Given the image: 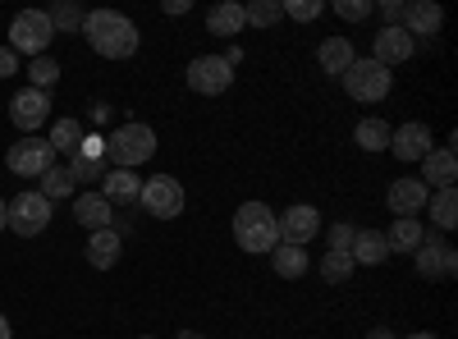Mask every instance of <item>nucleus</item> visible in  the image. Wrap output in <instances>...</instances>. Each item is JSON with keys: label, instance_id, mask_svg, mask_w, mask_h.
Wrapping results in <instances>:
<instances>
[{"label": "nucleus", "instance_id": "nucleus-40", "mask_svg": "<svg viewBox=\"0 0 458 339\" xmlns=\"http://www.w3.org/2000/svg\"><path fill=\"white\" fill-rule=\"evenodd\" d=\"M14 73H19V55L10 47H0V79H14Z\"/></svg>", "mask_w": 458, "mask_h": 339}, {"label": "nucleus", "instance_id": "nucleus-31", "mask_svg": "<svg viewBox=\"0 0 458 339\" xmlns=\"http://www.w3.org/2000/svg\"><path fill=\"white\" fill-rule=\"evenodd\" d=\"M349 275H353V257L349 252H326L321 257V280L326 284H344Z\"/></svg>", "mask_w": 458, "mask_h": 339}, {"label": "nucleus", "instance_id": "nucleus-30", "mask_svg": "<svg viewBox=\"0 0 458 339\" xmlns=\"http://www.w3.org/2000/svg\"><path fill=\"white\" fill-rule=\"evenodd\" d=\"M243 19H248L252 28H271L276 19H284V10H280V0H248Z\"/></svg>", "mask_w": 458, "mask_h": 339}, {"label": "nucleus", "instance_id": "nucleus-34", "mask_svg": "<svg viewBox=\"0 0 458 339\" xmlns=\"http://www.w3.org/2000/svg\"><path fill=\"white\" fill-rule=\"evenodd\" d=\"M55 79H60V64H55L51 55H37V60L28 64V83H32L37 92H47Z\"/></svg>", "mask_w": 458, "mask_h": 339}, {"label": "nucleus", "instance_id": "nucleus-15", "mask_svg": "<svg viewBox=\"0 0 458 339\" xmlns=\"http://www.w3.org/2000/svg\"><path fill=\"white\" fill-rule=\"evenodd\" d=\"M412 37L403 32V28H380L376 37H371V60L376 64H386V69H394V64H403L408 55H412Z\"/></svg>", "mask_w": 458, "mask_h": 339}, {"label": "nucleus", "instance_id": "nucleus-7", "mask_svg": "<svg viewBox=\"0 0 458 339\" xmlns=\"http://www.w3.org/2000/svg\"><path fill=\"white\" fill-rule=\"evenodd\" d=\"M138 202H142V211L151 220H179L183 216V183L174 174H157V179L142 183Z\"/></svg>", "mask_w": 458, "mask_h": 339}, {"label": "nucleus", "instance_id": "nucleus-6", "mask_svg": "<svg viewBox=\"0 0 458 339\" xmlns=\"http://www.w3.org/2000/svg\"><path fill=\"white\" fill-rule=\"evenodd\" d=\"M5 225L19 239H37L51 225V202L37 193V188H23L14 202H5Z\"/></svg>", "mask_w": 458, "mask_h": 339}, {"label": "nucleus", "instance_id": "nucleus-8", "mask_svg": "<svg viewBox=\"0 0 458 339\" xmlns=\"http://www.w3.org/2000/svg\"><path fill=\"white\" fill-rule=\"evenodd\" d=\"M183 83L198 97H220V92H229V83H234V64H229L225 55H198V60H188Z\"/></svg>", "mask_w": 458, "mask_h": 339}, {"label": "nucleus", "instance_id": "nucleus-44", "mask_svg": "<svg viewBox=\"0 0 458 339\" xmlns=\"http://www.w3.org/2000/svg\"><path fill=\"white\" fill-rule=\"evenodd\" d=\"M174 339H207V335H202V330H179Z\"/></svg>", "mask_w": 458, "mask_h": 339}, {"label": "nucleus", "instance_id": "nucleus-2", "mask_svg": "<svg viewBox=\"0 0 458 339\" xmlns=\"http://www.w3.org/2000/svg\"><path fill=\"white\" fill-rule=\"evenodd\" d=\"M234 243L252 257H271V248L280 243V220L266 202H243L234 211Z\"/></svg>", "mask_w": 458, "mask_h": 339}, {"label": "nucleus", "instance_id": "nucleus-18", "mask_svg": "<svg viewBox=\"0 0 458 339\" xmlns=\"http://www.w3.org/2000/svg\"><path fill=\"white\" fill-rule=\"evenodd\" d=\"M422 183L427 188H454L458 183V157L454 147H431L422 157Z\"/></svg>", "mask_w": 458, "mask_h": 339}, {"label": "nucleus", "instance_id": "nucleus-36", "mask_svg": "<svg viewBox=\"0 0 458 339\" xmlns=\"http://www.w3.org/2000/svg\"><path fill=\"white\" fill-rule=\"evenodd\" d=\"M335 14H339L344 23H362V19H371V14H376V5H371V0H339Z\"/></svg>", "mask_w": 458, "mask_h": 339}, {"label": "nucleus", "instance_id": "nucleus-29", "mask_svg": "<svg viewBox=\"0 0 458 339\" xmlns=\"http://www.w3.org/2000/svg\"><path fill=\"white\" fill-rule=\"evenodd\" d=\"M47 202H64V198H73V179H69V170L64 165H51L47 174H42V188H37Z\"/></svg>", "mask_w": 458, "mask_h": 339}, {"label": "nucleus", "instance_id": "nucleus-17", "mask_svg": "<svg viewBox=\"0 0 458 339\" xmlns=\"http://www.w3.org/2000/svg\"><path fill=\"white\" fill-rule=\"evenodd\" d=\"M353 60H358V51H353L349 37H321V47H317V64H321L326 79H344Z\"/></svg>", "mask_w": 458, "mask_h": 339}, {"label": "nucleus", "instance_id": "nucleus-20", "mask_svg": "<svg viewBox=\"0 0 458 339\" xmlns=\"http://www.w3.org/2000/svg\"><path fill=\"white\" fill-rule=\"evenodd\" d=\"M73 220H79L88 234H97V230H110L114 207H110L101 193H79V198H73Z\"/></svg>", "mask_w": 458, "mask_h": 339}, {"label": "nucleus", "instance_id": "nucleus-5", "mask_svg": "<svg viewBox=\"0 0 458 339\" xmlns=\"http://www.w3.org/2000/svg\"><path fill=\"white\" fill-rule=\"evenodd\" d=\"M339 83H344V92H349L353 101L376 106V101H386V97H390L394 73H390L386 64H376V60H353V64H349V73H344Z\"/></svg>", "mask_w": 458, "mask_h": 339}, {"label": "nucleus", "instance_id": "nucleus-32", "mask_svg": "<svg viewBox=\"0 0 458 339\" xmlns=\"http://www.w3.org/2000/svg\"><path fill=\"white\" fill-rule=\"evenodd\" d=\"M47 19H51V28H55V32H79V28H83V10H79V5H69V0L51 5V10H47Z\"/></svg>", "mask_w": 458, "mask_h": 339}, {"label": "nucleus", "instance_id": "nucleus-23", "mask_svg": "<svg viewBox=\"0 0 458 339\" xmlns=\"http://www.w3.org/2000/svg\"><path fill=\"white\" fill-rule=\"evenodd\" d=\"M349 257H353V267H380V261L390 257V243H386V234H380V230H358Z\"/></svg>", "mask_w": 458, "mask_h": 339}, {"label": "nucleus", "instance_id": "nucleus-9", "mask_svg": "<svg viewBox=\"0 0 458 339\" xmlns=\"http://www.w3.org/2000/svg\"><path fill=\"white\" fill-rule=\"evenodd\" d=\"M5 165L19 174V179H42L51 165H55V147L47 142V138H37V133H28V138H19L14 147H10V157H5Z\"/></svg>", "mask_w": 458, "mask_h": 339}, {"label": "nucleus", "instance_id": "nucleus-19", "mask_svg": "<svg viewBox=\"0 0 458 339\" xmlns=\"http://www.w3.org/2000/svg\"><path fill=\"white\" fill-rule=\"evenodd\" d=\"M97 193H101L110 207H129V202H138V193H142V179H138V170H110V174H101Z\"/></svg>", "mask_w": 458, "mask_h": 339}, {"label": "nucleus", "instance_id": "nucleus-35", "mask_svg": "<svg viewBox=\"0 0 458 339\" xmlns=\"http://www.w3.org/2000/svg\"><path fill=\"white\" fill-rule=\"evenodd\" d=\"M280 10L289 14V19H298V23H312V19H321V0H280Z\"/></svg>", "mask_w": 458, "mask_h": 339}, {"label": "nucleus", "instance_id": "nucleus-45", "mask_svg": "<svg viewBox=\"0 0 458 339\" xmlns=\"http://www.w3.org/2000/svg\"><path fill=\"white\" fill-rule=\"evenodd\" d=\"M10 230V225H5V198H0V234H5Z\"/></svg>", "mask_w": 458, "mask_h": 339}, {"label": "nucleus", "instance_id": "nucleus-38", "mask_svg": "<svg viewBox=\"0 0 458 339\" xmlns=\"http://www.w3.org/2000/svg\"><path fill=\"white\" fill-rule=\"evenodd\" d=\"M380 19H386V28H399L403 23V0H380Z\"/></svg>", "mask_w": 458, "mask_h": 339}, {"label": "nucleus", "instance_id": "nucleus-10", "mask_svg": "<svg viewBox=\"0 0 458 339\" xmlns=\"http://www.w3.org/2000/svg\"><path fill=\"white\" fill-rule=\"evenodd\" d=\"M10 120H14V129H19L23 138L37 133V129L51 120V92H37V88L14 92V101H10Z\"/></svg>", "mask_w": 458, "mask_h": 339}, {"label": "nucleus", "instance_id": "nucleus-14", "mask_svg": "<svg viewBox=\"0 0 458 339\" xmlns=\"http://www.w3.org/2000/svg\"><path fill=\"white\" fill-rule=\"evenodd\" d=\"M440 23H445V10L436 5V0H408L399 28L412 37V42H417V37H427V42H431V37L440 32Z\"/></svg>", "mask_w": 458, "mask_h": 339}, {"label": "nucleus", "instance_id": "nucleus-47", "mask_svg": "<svg viewBox=\"0 0 458 339\" xmlns=\"http://www.w3.org/2000/svg\"><path fill=\"white\" fill-rule=\"evenodd\" d=\"M142 339H157V335H142Z\"/></svg>", "mask_w": 458, "mask_h": 339}, {"label": "nucleus", "instance_id": "nucleus-27", "mask_svg": "<svg viewBox=\"0 0 458 339\" xmlns=\"http://www.w3.org/2000/svg\"><path fill=\"white\" fill-rule=\"evenodd\" d=\"M427 207H431V225H436V230H454V225H458V193H454V188H436V193L427 198Z\"/></svg>", "mask_w": 458, "mask_h": 339}, {"label": "nucleus", "instance_id": "nucleus-39", "mask_svg": "<svg viewBox=\"0 0 458 339\" xmlns=\"http://www.w3.org/2000/svg\"><path fill=\"white\" fill-rule=\"evenodd\" d=\"M79 157H88V161H101V157H106V138H101V133L83 138V142H79Z\"/></svg>", "mask_w": 458, "mask_h": 339}, {"label": "nucleus", "instance_id": "nucleus-46", "mask_svg": "<svg viewBox=\"0 0 458 339\" xmlns=\"http://www.w3.org/2000/svg\"><path fill=\"white\" fill-rule=\"evenodd\" d=\"M408 339H436L431 330H417V335H408Z\"/></svg>", "mask_w": 458, "mask_h": 339}, {"label": "nucleus", "instance_id": "nucleus-21", "mask_svg": "<svg viewBox=\"0 0 458 339\" xmlns=\"http://www.w3.org/2000/svg\"><path fill=\"white\" fill-rule=\"evenodd\" d=\"M271 267H276V275H280V280H302V275L312 271V257H308V248L276 243V248H271Z\"/></svg>", "mask_w": 458, "mask_h": 339}, {"label": "nucleus", "instance_id": "nucleus-26", "mask_svg": "<svg viewBox=\"0 0 458 339\" xmlns=\"http://www.w3.org/2000/svg\"><path fill=\"white\" fill-rule=\"evenodd\" d=\"M390 124L380 120V115H367V120H358V129H353V142L362 147V152H390Z\"/></svg>", "mask_w": 458, "mask_h": 339}, {"label": "nucleus", "instance_id": "nucleus-1", "mask_svg": "<svg viewBox=\"0 0 458 339\" xmlns=\"http://www.w3.org/2000/svg\"><path fill=\"white\" fill-rule=\"evenodd\" d=\"M83 37L88 47L101 55V60H129L142 42V32L133 19H124L120 10H92L83 14Z\"/></svg>", "mask_w": 458, "mask_h": 339}, {"label": "nucleus", "instance_id": "nucleus-16", "mask_svg": "<svg viewBox=\"0 0 458 339\" xmlns=\"http://www.w3.org/2000/svg\"><path fill=\"white\" fill-rule=\"evenodd\" d=\"M427 198H431V188L422 179H394L390 193H386V207L394 216H422L427 211Z\"/></svg>", "mask_w": 458, "mask_h": 339}, {"label": "nucleus", "instance_id": "nucleus-43", "mask_svg": "<svg viewBox=\"0 0 458 339\" xmlns=\"http://www.w3.org/2000/svg\"><path fill=\"white\" fill-rule=\"evenodd\" d=\"M0 339H14V335H10V317H5V312H0Z\"/></svg>", "mask_w": 458, "mask_h": 339}, {"label": "nucleus", "instance_id": "nucleus-13", "mask_svg": "<svg viewBox=\"0 0 458 339\" xmlns=\"http://www.w3.org/2000/svg\"><path fill=\"white\" fill-rule=\"evenodd\" d=\"M431 147H436L431 129H427V124H417V120H412V124H399V129L390 133V152H394L399 161H408V165H412V161H422Z\"/></svg>", "mask_w": 458, "mask_h": 339}, {"label": "nucleus", "instance_id": "nucleus-4", "mask_svg": "<svg viewBox=\"0 0 458 339\" xmlns=\"http://www.w3.org/2000/svg\"><path fill=\"white\" fill-rule=\"evenodd\" d=\"M55 42V28H51V19H47V10H23V14H14V23H10V51L14 55H47V47Z\"/></svg>", "mask_w": 458, "mask_h": 339}, {"label": "nucleus", "instance_id": "nucleus-11", "mask_svg": "<svg viewBox=\"0 0 458 339\" xmlns=\"http://www.w3.org/2000/svg\"><path fill=\"white\" fill-rule=\"evenodd\" d=\"M454 271H458L454 243H445V239H436V234H427L422 243H417V275H427V280H449Z\"/></svg>", "mask_w": 458, "mask_h": 339}, {"label": "nucleus", "instance_id": "nucleus-25", "mask_svg": "<svg viewBox=\"0 0 458 339\" xmlns=\"http://www.w3.org/2000/svg\"><path fill=\"white\" fill-rule=\"evenodd\" d=\"M120 252H124V239L114 234V230H97L88 239V261H92L97 271H110L114 261H120Z\"/></svg>", "mask_w": 458, "mask_h": 339}, {"label": "nucleus", "instance_id": "nucleus-41", "mask_svg": "<svg viewBox=\"0 0 458 339\" xmlns=\"http://www.w3.org/2000/svg\"><path fill=\"white\" fill-rule=\"evenodd\" d=\"M161 10H165V14L174 19V14H188V10H193V5H188V0H165V5H161Z\"/></svg>", "mask_w": 458, "mask_h": 339}, {"label": "nucleus", "instance_id": "nucleus-12", "mask_svg": "<svg viewBox=\"0 0 458 339\" xmlns=\"http://www.w3.org/2000/svg\"><path fill=\"white\" fill-rule=\"evenodd\" d=\"M276 220H280V243H293V248H308V243L321 234V211L308 207V202L289 207V211L276 216Z\"/></svg>", "mask_w": 458, "mask_h": 339}, {"label": "nucleus", "instance_id": "nucleus-33", "mask_svg": "<svg viewBox=\"0 0 458 339\" xmlns=\"http://www.w3.org/2000/svg\"><path fill=\"white\" fill-rule=\"evenodd\" d=\"M64 170H69L73 188H79V183H97V179L106 174V170H101V161H88V157H79V152L64 157Z\"/></svg>", "mask_w": 458, "mask_h": 339}, {"label": "nucleus", "instance_id": "nucleus-22", "mask_svg": "<svg viewBox=\"0 0 458 339\" xmlns=\"http://www.w3.org/2000/svg\"><path fill=\"white\" fill-rule=\"evenodd\" d=\"M243 28H248V19H243L239 0H220V5H211V14H207V32L211 37H239Z\"/></svg>", "mask_w": 458, "mask_h": 339}, {"label": "nucleus", "instance_id": "nucleus-24", "mask_svg": "<svg viewBox=\"0 0 458 339\" xmlns=\"http://www.w3.org/2000/svg\"><path fill=\"white\" fill-rule=\"evenodd\" d=\"M427 239V225L417 220V216H394V225L386 230V243L390 252H417V243Z\"/></svg>", "mask_w": 458, "mask_h": 339}, {"label": "nucleus", "instance_id": "nucleus-3", "mask_svg": "<svg viewBox=\"0 0 458 339\" xmlns=\"http://www.w3.org/2000/svg\"><path fill=\"white\" fill-rule=\"evenodd\" d=\"M106 157L114 161V170H138L147 165L151 157H157V133H151L147 124H120L110 138H106Z\"/></svg>", "mask_w": 458, "mask_h": 339}, {"label": "nucleus", "instance_id": "nucleus-28", "mask_svg": "<svg viewBox=\"0 0 458 339\" xmlns=\"http://www.w3.org/2000/svg\"><path fill=\"white\" fill-rule=\"evenodd\" d=\"M55 152H64V157H73L79 152V142H83V124L79 120H55L51 124V138H47Z\"/></svg>", "mask_w": 458, "mask_h": 339}, {"label": "nucleus", "instance_id": "nucleus-37", "mask_svg": "<svg viewBox=\"0 0 458 339\" xmlns=\"http://www.w3.org/2000/svg\"><path fill=\"white\" fill-rule=\"evenodd\" d=\"M353 234H358V230H353L349 220H335L330 230H326V239H330V252H349V248H353Z\"/></svg>", "mask_w": 458, "mask_h": 339}, {"label": "nucleus", "instance_id": "nucleus-42", "mask_svg": "<svg viewBox=\"0 0 458 339\" xmlns=\"http://www.w3.org/2000/svg\"><path fill=\"white\" fill-rule=\"evenodd\" d=\"M367 339H394V330H386V326H376V330H371Z\"/></svg>", "mask_w": 458, "mask_h": 339}]
</instances>
